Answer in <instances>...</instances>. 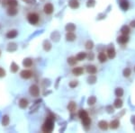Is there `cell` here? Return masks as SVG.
Returning a JSON list of instances; mask_svg holds the SVG:
<instances>
[{
  "label": "cell",
  "mask_w": 135,
  "mask_h": 133,
  "mask_svg": "<svg viewBox=\"0 0 135 133\" xmlns=\"http://www.w3.org/2000/svg\"><path fill=\"white\" fill-rule=\"evenodd\" d=\"M54 118H47V120H45L44 124L42 125L41 129L43 132H51L54 129Z\"/></svg>",
  "instance_id": "6da1fadb"
},
{
  "label": "cell",
  "mask_w": 135,
  "mask_h": 133,
  "mask_svg": "<svg viewBox=\"0 0 135 133\" xmlns=\"http://www.w3.org/2000/svg\"><path fill=\"white\" fill-rule=\"evenodd\" d=\"M27 20L31 24L35 25L40 21V16H39L38 13H28V15H27Z\"/></svg>",
  "instance_id": "7a4b0ae2"
},
{
  "label": "cell",
  "mask_w": 135,
  "mask_h": 133,
  "mask_svg": "<svg viewBox=\"0 0 135 133\" xmlns=\"http://www.w3.org/2000/svg\"><path fill=\"white\" fill-rule=\"evenodd\" d=\"M29 92L31 93V95L34 96V97H37L40 94V89H39V87L36 84H32L31 87H30V89H29Z\"/></svg>",
  "instance_id": "3957f363"
},
{
  "label": "cell",
  "mask_w": 135,
  "mask_h": 133,
  "mask_svg": "<svg viewBox=\"0 0 135 133\" xmlns=\"http://www.w3.org/2000/svg\"><path fill=\"white\" fill-rule=\"evenodd\" d=\"M20 75L22 78H24V79H29L32 76V72L31 70H28V69H24V70L21 71L20 73Z\"/></svg>",
  "instance_id": "277c9868"
},
{
  "label": "cell",
  "mask_w": 135,
  "mask_h": 133,
  "mask_svg": "<svg viewBox=\"0 0 135 133\" xmlns=\"http://www.w3.org/2000/svg\"><path fill=\"white\" fill-rule=\"evenodd\" d=\"M53 5L50 4V3H48V4H46L44 5V7H43V11H44V13L46 14H50V13H52L53 12Z\"/></svg>",
  "instance_id": "5b68a950"
},
{
  "label": "cell",
  "mask_w": 135,
  "mask_h": 133,
  "mask_svg": "<svg viewBox=\"0 0 135 133\" xmlns=\"http://www.w3.org/2000/svg\"><path fill=\"white\" fill-rule=\"evenodd\" d=\"M128 40H129V37H128V35H124V34L119 36L118 39H117L118 43H121V44H125L126 42H128Z\"/></svg>",
  "instance_id": "8992f818"
},
{
  "label": "cell",
  "mask_w": 135,
  "mask_h": 133,
  "mask_svg": "<svg viewBox=\"0 0 135 133\" xmlns=\"http://www.w3.org/2000/svg\"><path fill=\"white\" fill-rule=\"evenodd\" d=\"M129 1L128 0H120V6H121V8L123 10V11H126V10H128L129 8Z\"/></svg>",
  "instance_id": "52a82bcc"
},
{
  "label": "cell",
  "mask_w": 135,
  "mask_h": 133,
  "mask_svg": "<svg viewBox=\"0 0 135 133\" xmlns=\"http://www.w3.org/2000/svg\"><path fill=\"white\" fill-rule=\"evenodd\" d=\"M68 5H69L70 8L76 9L78 8V6H79V2H78V0H69Z\"/></svg>",
  "instance_id": "ba28073f"
},
{
  "label": "cell",
  "mask_w": 135,
  "mask_h": 133,
  "mask_svg": "<svg viewBox=\"0 0 135 133\" xmlns=\"http://www.w3.org/2000/svg\"><path fill=\"white\" fill-rule=\"evenodd\" d=\"M18 13V10L16 9V7H12L10 6L8 9H7V14L10 15V16H14L16 15Z\"/></svg>",
  "instance_id": "9c48e42d"
},
{
  "label": "cell",
  "mask_w": 135,
  "mask_h": 133,
  "mask_svg": "<svg viewBox=\"0 0 135 133\" xmlns=\"http://www.w3.org/2000/svg\"><path fill=\"white\" fill-rule=\"evenodd\" d=\"M86 71H87V73L90 74V75H94V74L97 72V69H96V67L94 66L90 65V66H86Z\"/></svg>",
  "instance_id": "30bf717a"
},
{
  "label": "cell",
  "mask_w": 135,
  "mask_h": 133,
  "mask_svg": "<svg viewBox=\"0 0 135 133\" xmlns=\"http://www.w3.org/2000/svg\"><path fill=\"white\" fill-rule=\"evenodd\" d=\"M18 32L16 30H12V31H9L7 33H6V38L7 39H13V38H15L17 36Z\"/></svg>",
  "instance_id": "8fae6325"
},
{
  "label": "cell",
  "mask_w": 135,
  "mask_h": 133,
  "mask_svg": "<svg viewBox=\"0 0 135 133\" xmlns=\"http://www.w3.org/2000/svg\"><path fill=\"white\" fill-rule=\"evenodd\" d=\"M76 35L74 34V32H72V31H68V33L66 34V39L68 41H73V40H76Z\"/></svg>",
  "instance_id": "7c38bea8"
},
{
  "label": "cell",
  "mask_w": 135,
  "mask_h": 133,
  "mask_svg": "<svg viewBox=\"0 0 135 133\" xmlns=\"http://www.w3.org/2000/svg\"><path fill=\"white\" fill-rule=\"evenodd\" d=\"M83 72H84V70H83V68H82V67H80V66L74 67V68H73V70H72V73H73L75 75H82V74H83Z\"/></svg>",
  "instance_id": "4fadbf2b"
},
{
  "label": "cell",
  "mask_w": 135,
  "mask_h": 133,
  "mask_svg": "<svg viewBox=\"0 0 135 133\" xmlns=\"http://www.w3.org/2000/svg\"><path fill=\"white\" fill-rule=\"evenodd\" d=\"M98 127L103 130H106L108 129V123L105 120H101V121H99Z\"/></svg>",
  "instance_id": "5bb4252c"
},
{
  "label": "cell",
  "mask_w": 135,
  "mask_h": 133,
  "mask_svg": "<svg viewBox=\"0 0 135 133\" xmlns=\"http://www.w3.org/2000/svg\"><path fill=\"white\" fill-rule=\"evenodd\" d=\"M19 106H20V108H22V109H25L28 106V101H27L26 99H24V98L21 99L19 101Z\"/></svg>",
  "instance_id": "9a60e30c"
},
{
  "label": "cell",
  "mask_w": 135,
  "mask_h": 133,
  "mask_svg": "<svg viewBox=\"0 0 135 133\" xmlns=\"http://www.w3.org/2000/svg\"><path fill=\"white\" fill-rule=\"evenodd\" d=\"M119 125H120V121H119V120H112L111 123H110V128L112 129H115L119 127Z\"/></svg>",
  "instance_id": "2e32d148"
},
{
  "label": "cell",
  "mask_w": 135,
  "mask_h": 133,
  "mask_svg": "<svg viewBox=\"0 0 135 133\" xmlns=\"http://www.w3.org/2000/svg\"><path fill=\"white\" fill-rule=\"evenodd\" d=\"M107 56L109 58H113L115 57V50L113 48H109L107 49Z\"/></svg>",
  "instance_id": "e0dca14e"
},
{
  "label": "cell",
  "mask_w": 135,
  "mask_h": 133,
  "mask_svg": "<svg viewBox=\"0 0 135 133\" xmlns=\"http://www.w3.org/2000/svg\"><path fill=\"white\" fill-rule=\"evenodd\" d=\"M87 57V55L86 52H79V53L76 55V59L78 60V61H81V60H84Z\"/></svg>",
  "instance_id": "ac0fdd59"
},
{
  "label": "cell",
  "mask_w": 135,
  "mask_h": 133,
  "mask_svg": "<svg viewBox=\"0 0 135 133\" xmlns=\"http://www.w3.org/2000/svg\"><path fill=\"white\" fill-rule=\"evenodd\" d=\"M78 117L80 118L81 120H84L86 117H88V113L85 111V110H80L78 112Z\"/></svg>",
  "instance_id": "d6986e66"
},
{
  "label": "cell",
  "mask_w": 135,
  "mask_h": 133,
  "mask_svg": "<svg viewBox=\"0 0 135 133\" xmlns=\"http://www.w3.org/2000/svg\"><path fill=\"white\" fill-rule=\"evenodd\" d=\"M98 59L101 63H104V62H105V61H106L107 57H106V55L104 53V52H100L99 55H98Z\"/></svg>",
  "instance_id": "ffe728a7"
},
{
  "label": "cell",
  "mask_w": 135,
  "mask_h": 133,
  "mask_svg": "<svg viewBox=\"0 0 135 133\" xmlns=\"http://www.w3.org/2000/svg\"><path fill=\"white\" fill-rule=\"evenodd\" d=\"M76 102H70L68 103V110L69 111H74L76 110Z\"/></svg>",
  "instance_id": "44dd1931"
},
{
  "label": "cell",
  "mask_w": 135,
  "mask_h": 133,
  "mask_svg": "<svg viewBox=\"0 0 135 133\" xmlns=\"http://www.w3.org/2000/svg\"><path fill=\"white\" fill-rule=\"evenodd\" d=\"M121 32L124 35H128L130 33V28L126 25H123V26L121 28Z\"/></svg>",
  "instance_id": "7402d4cb"
},
{
  "label": "cell",
  "mask_w": 135,
  "mask_h": 133,
  "mask_svg": "<svg viewBox=\"0 0 135 133\" xmlns=\"http://www.w3.org/2000/svg\"><path fill=\"white\" fill-rule=\"evenodd\" d=\"M22 64H23V66H25V67H30L32 65V60L31 58H25L23 60Z\"/></svg>",
  "instance_id": "603a6c76"
},
{
  "label": "cell",
  "mask_w": 135,
  "mask_h": 133,
  "mask_svg": "<svg viewBox=\"0 0 135 133\" xmlns=\"http://www.w3.org/2000/svg\"><path fill=\"white\" fill-rule=\"evenodd\" d=\"M91 122H92V120H91V119H90L89 117H86V119L82 120V123H83V125L85 127H89L90 125H91Z\"/></svg>",
  "instance_id": "cb8c5ba5"
},
{
  "label": "cell",
  "mask_w": 135,
  "mask_h": 133,
  "mask_svg": "<svg viewBox=\"0 0 135 133\" xmlns=\"http://www.w3.org/2000/svg\"><path fill=\"white\" fill-rule=\"evenodd\" d=\"M115 95H116L117 97H121L123 95V89L121 88V87H118V88L115 89Z\"/></svg>",
  "instance_id": "d4e9b609"
},
{
  "label": "cell",
  "mask_w": 135,
  "mask_h": 133,
  "mask_svg": "<svg viewBox=\"0 0 135 133\" xmlns=\"http://www.w3.org/2000/svg\"><path fill=\"white\" fill-rule=\"evenodd\" d=\"M96 102V98H95V96H90L89 98H88V100H87V103H88V105H94V103Z\"/></svg>",
  "instance_id": "484cf974"
},
{
  "label": "cell",
  "mask_w": 135,
  "mask_h": 133,
  "mask_svg": "<svg viewBox=\"0 0 135 133\" xmlns=\"http://www.w3.org/2000/svg\"><path fill=\"white\" fill-rule=\"evenodd\" d=\"M75 29H76V26L73 24V23H68V24H67L66 25V30H67V31H75Z\"/></svg>",
  "instance_id": "4316f807"
},
{
  "label": "cell",
  "mask_w": 135,
  "mask_h": 133,
  "mask_svg": "<svg viewBox=\"0 0 135 133\" xmlns=\"http://www.w3.org/2000/svg\"><path fill=\"white\" fill-rule=\"evenodd\" d=\"M122 106V101L121 99H119V97H118L116 100L114 101V107L119 109V108H121Z\"/></svg>",
  "instance_id": "83f0119b"
},
{
  "label": "cell",
  "mask_w": 135,
  "mask_h": 133,
  "mask_svg": "<svg viewBox=\"0 0 135 133\" xmlns=\"http://www.w3.org/2000/svg\"><path fill=\"white\" fill-rule=\"evenodd\" d=\"M76 58L75 57H69V58H68V63L69 64V65H71V66H74L75 64L76 63Z\"/></svg>",
  "instance_id": "f1b7e54d"
},
{
  "label": "cell",
  "mask_w": 135,
  "mask_h": 133,
  "mask_svg": "<svg viewBox=\"0 0 135 133\" xmlns=\"http://www.w3.org/2000/svg\"><path fill=\"white\" fill-rule=\"evenodd\" d=\"M87 82L89 84H94L96 82V76L94 75H90V76L87 78Z\"/></svg>",
  "instance_id": "f546056e"
},
{
  "label": "cell",
  "mask_w": 135,
  "mask_h": 133,
  "mask_svg": "<svg viewBox=\"0 0 135 133\" xmlns=\"http://www.w3.org/2000/svg\"><path fill=\"white\" fill-rule=\"evenodd\" d=\"M7 4H8L9 6H12V7H16L18 3L16 0H8L7 1Z\"/></svg>",
  "instance_id": "4dcf8cb0"
},
{
  "label": "cell",
  "mask_w": 135,
  "mask_h": 133,
  "mask_svg": "<svg viewBox=\"0 0 135 133\" xmlns=\"http://www.w3.org/2000/svg\"><path fill=\"white\" fill-rule=\"evenodd\" d=\"M85 46L86 49H93V47H94V43H93L92 40H87V41L86 42Z\"/></svg>",
  "instance_id": "1f68e13d"
},
{
  "label": "cell",
  "mask_w": 135,
  "mask_h": 133,
  "mask_svg": "<svg viewBox=\"0 0 135 133\" xmlns=\"http://www.w3.org/2000/svg\"><path fill=\"white\" fill-rule=\"evenodd\" d=\"M131 74V70H130V68L129 67H126L125 69L123 70V75L125 76V77H129Z\"/></svg>",
  "instance_id": "d6a6232c"
},
{
  "label": "cell",
  "mask_w": 135,
  "mask_h": 133,
  "mask_svg": "<svg viewBox=\"0 0 135 133\" xmlns=\"http://www.w3.org/2000/svg\"><path fill=\"white\" fill-rule=\"evenodd\" d=\"M2 124L4 126H7L9 124V117L8 116H4L3 117V120H2Z\"/></svg>",
  "instance_id": "836d02e7"
},
{
  "label": "cell",
  "mask_w": 135,
  "mask_h": 133,
  "mask_svg": "<svg viewBox=\"0 0 135 133\" xmlns=\"http://www.w3.org/2000/svg\"><path fill=\"white\" fill-rule=\"evenodd\" d=\"M18 68H19V66H18L15 63H12V65H11V71H12V72L15 73V72L18 70Z\"/></svg>",
  "instance_id": "e575fe53"
},
{
  "label": "cell",
  "mask_w": 135,
  "mask_h": 133,
  "mask_svg": "<svg viewBox=\"0 0 135 133\" xmlns=\"http://www.w3.org/2000/svg\"><path fill=\"white\" fill-rule=\"evenodd\" d=\"M94 4H95L94 0H87V2H86L87 7H93V6H94Z\"/></svg>",
  "instance_id": "d590c367"
},
{
  "label": "cell",
  "mask_w": 135,
  "mask_h": 133,
  "mask_svg": "<svg viewBox=\"0 0 135 133\" xmlns=\"http://www.w3.org/2000/svg\"><path fill=\"white\" fill-rule=\"evenodd\" d=\"M77 81H71L70 83H69V86L71 87V88H75L76 85H77Z\"/></svg>",
  "instance_id": "8d00e7d4"
},
{
  "label": "cell",
  "mask_w": 135,
  "mask_h": 133,
  "mask_svg": "<svg viewBox=\"0 0 135 133\" xmlns=\"http://www.w3.org/2000/svg\"><path fill=\"white\" fill-rule=\"evenodd\" d=\"M4 75H5V71L2 67H0V77H3Z\"/></svg>",
  "instance_id": "74e56055"
},
{
  "label": "cell",
  "mask_w": 135,
  "mask_h": 133,
  "mask_svg": "<svg viewBox=\"0 0 135 133\" xmlns=\"http://www.w3.org/2000/svg\"><path fill=\"white\" fill-rule=\"evenodd\" d=\"M106 109H107L108 110V112H109V113H112V112H113V108H112V107H111V106H107V108H106Z\"/></svg>",
  "instance_id": "f35d334b"
},
{
  "label": "cell",
  "mask_w": 135,
  "mask_h": 133,
  "mask_svg": "<svg viewBox=\"0 0 135 133\" xmlns=\"http://www.w3.org/2000/svg\"><path fill=\"white\" fill-rule=\"evenodd\" d=\"M24 1H26L28 4H34L35 3V0H24Z\"/></svg>",
  "instance_id": "ab89813d"
},
{
  "label": "cell",
  "mask_w": 135,
  "mask_h": 133,
  "mask_svg": "<svg viewBox=\"0 0 135 133\" xmlns=\"http://www.w3.org/2000/svg\"><path fill=\"white\" fill-rule=\"evenodd\" d=\"M130 24V26H131V27H133V28H135V20H133V21H131Z\"/></svg>",
  "instance_id": "60d3db41"
},
{
  "label": "cell",
  "mask_w": 135,
  "mask_h": 133,
  "mask_svg": "<svg viewBox=\"0 0 135 133\" xmlns=\"http://www.w3.org/2000/svg\"><path fill=\"white\" fill-rule=\"evenodd\" d=\"M87 57H88V58H89V60H90V59H93V58H94V54L91 53V55L89 54V55H88Z\"/></svg>",
  "instance_id": "b9f144b4"
},
{
  "label": "cell",
  "mask_w": 135,
  "mask_h": 133,
  "mask_svg": "<svg viewBox=\"0 0 135 133\" xmlns=\"http://www.w3.org/2000/svg\"><path fill=\"white\" fill-rule=\"evenodd\" d=\"M131 122H132L133 124H135V116H134V117H132V118H131Z\"/></svg>",
  "instance_id": "7bdbcfd3"
},
{
  "label": "cell",
  "mask_w": 135,
  "mask_h": 133,
  "mask_svg": "<svg viewBox=\"0 0 135 133\" xmlns=\"http://www.w3.org/2000/svg\"><path fill=\"white\" fill-rule=\"evenodd\" d=\"M134 71H135V66H134Z\"/></svg>",
  "instance_id": "ee69618b"
}]
</instances>
